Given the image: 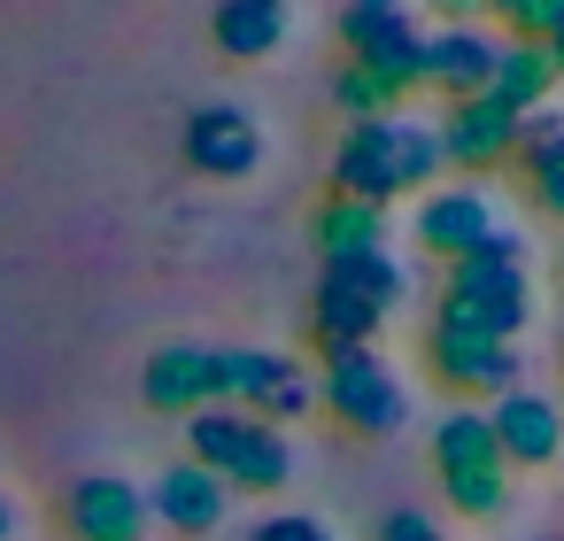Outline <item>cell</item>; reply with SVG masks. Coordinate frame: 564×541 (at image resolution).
<instances>
[{
  "mask_svg": "<svg viewBox=\"0 0 564 541\" xmlns=\"http://www.w3.org/2000/svg\"><path fill=\"white\" fill-rule=\"evenodd\" d=\"M225 402L286 433L294 418L317 410V379L294 356H279V348H225Z\"/></svg>",
  "mask_w": 564,
  "mask_h": 541,
  "instance_id": "ba28073f",
  "label": "cell"
},
{
  "mask_svg": "<svg viewBox=\"0 0 564 541\" xmlns=\"http://www.w3.org/2000/svg\"><path fill=\"white\" fill-rule=\"evenodd\" d=\"M518 171H525L533 209L564 225V109H541L518 125Z\"/></svg>",
  "mask_w": 564,
  "mask_h": 541,
  "instance_id": "ac0fdd59",
  "label": "cell"
},
{
  "mask_svg": "<svg viewBox=\"0 0 564 541\" xmlns=\"http://www.w3.org/2000/svg\"><path fill=\"white\" fill-rule=\"evenodd\" d=\"M487 433H495L510 472H541V464L564 456V402L533 394V387H510V394L487 402Z\"/></svg>",
  "mask_w": 564,
  "mask_h": 541,
  "instance_id": "7c38bea8",
  "label": "cell"
},
{
  "mask_svg": "<svg viewBox=\"0 0 564 541\" xmlns=\"http://www.w3.org/2000/svg\"><path fill=\"white\" fill-rule=\"evenodd\" d=\"M310 240H317L325 263H333V256H379V248H387V209L348 202V194H325L317 217H310Z\"/></svg>",
  "mask_w": 564,
  "mask_h": 541,
  "instance_id": "44dd1931",
  "label": "cell"
},
{
  "mask_svg": "<svg viewBox=\"0 0 564 541\" xmlns=\"http://www.w3.org/2000/svg\"><path fill=\"white\" fill-rule=\"evenodd\" d=\"M441 132L417 125V117H371V125H348L340 148H333V194L348 202H402V194H433L441 186Z\"/></svg>",
  "mask_w": 564,
  "mask_h": 541,
  "instance_id": "6da1fadb",
  "label": "cell"
},
{
  "mask_svg": "<svg viewBox=\"0 0 564 541\" xmlns=\"http://www.w3.org/2000/svg\"><path fill=\"white\" fill-rule=\"evenodd\" d=\"M495 225H502V217H495V194H487L479 178H441V186L417 202V217H410L417 248H425V256H441V263L471 256Z\"/></svg>",
  "mask_w": 564,
  "mask_h": 541,
  "instance_id": "8fae6325",
  "label": "cell"
},
{
  "mask_svg": "<svg viewBox=\"0 0 564 541\" xmlns=\"http://www.w3.org/2000/svg\"><path fill=\"white\" fill-rule=\"evenodd\" d=\"M495 55H502V40L487 24H441L417 47V86H433L441 101H471V94H487Z\"/></svg>",
  "mask_w": 564,
  "mask_h": 541,
  "instance_id": "5bb4252c",
  "label": "cell"
},
{
  "mask_svg": "<svg viewBox=\"0 0 564 541\" xmlns=\"http://www.w3.org/2000/svg\"><path fill=\"white\" fill-rule=\"evenodd\" d=\"M402 294H410V271L379 248V256H333L325 271H317V294H310V340L325 348V356H340V348H371L379 333H387V317L402 310Z\"/></svg>",
  "mask_w": 564,
  "mask_h": 541,
  "instance_id": "7a4b0ae2",
  "label": "cell"
},
{
  "mask_svg": "<svg viewBox=\"0 0 564 541\" xmlns=\"http://www.w3.org/2000/svg\"><path fill=\"white\" fill-rule=\"evenodd\" d=\"M549 55H556V71H564V32H556V40H549Z\"/></svg>",
  "mask_w": 564,
  "mask_h": 541,
  "instance_id": "4316f807",
  "label": "cell"
},
{
  "mask_svg": "<svg viewBox=\"0 0 564 541\" xmlns=\"http://www.w3.org/2000/svg\"><path fill=\"white\" fill-rule=\"evenodd\" d=\"M487 17L510 40H556L564 32V0H487Z\"/></svg>",
  "mask_w": 564,
  "mask_h": 541,
  "instance_id": "603a6c76",
  "label": "cell"
},
{
  "mask_svg": "<svg viewBox=\"0 0 564 541\" xmlns=\"http://www.w3.org/2000/svg\"><path fill=\"white\" fill-rule=\"evenodd\" d=\"M402 101H410V86H394V78L364 71V63H340V71H333V109H340L348 125H371V117H402Z\"/></svg>",
  "mask_w": 564,
  "mask_h": 541,
  "instance_id": "7402d4cb",
  "label": "cell"
},
{
  "mask_svg": "<svg viewBox=\"0 0 564 541\" xmlns=\"http://www.w3.org/2000/svg\"><path fill=\"white\" fill-rule=\"evenodd\" d=\"M317 402L333 410V425H348V433H364V441H387V433H402V418H410V387H402V371H394L379 348H340V356H325Z\"/></svg>",
  "mask_w": 564,
  "mask_h": 541,
  "instance_id": "8992f818",
  "label": "cell"
},
{
  "mask_svg": "<svg viewBox=\"0 0 564 541\" xmlns=\"http://www.w3.org/2000/svg\"><path fill=\"white\" fill-rule=\"evenodd\" d=\"M248 541H340V533H333L317 510H271V518H263Z\"/></svg>",
  "mask_w": 564,
  "mask_h": 541,
  "instance_id": "cb8c5ba5",
  "label": "cell"
},
{
  "mask_svg": "<svg viewBox=\"0 0 564 541\" xmlns=\"http://www.w3.org/2000/svg\"><path fill=\"white\" fill-rule=\"evenodd\" d=\"M425 371L448 387V394H510L525 387V348L518 340H479V333H448V325H425Z\"/></svg>",
  "mask_w": 564,
  "mask_h": 541,
  "instance_id": "9c48e42d",
  "label": "cell"
},
{
  "mask_svg": "<svg viewBox=\"0 0 564 541\" xmlns=\"http://www.w3.org/2000/svg\"><path fill=\"white\" fill-rule=\"evenodd\" d=\"M186 448H194L202 472L225 479V495H232V487H240V495H279V487L294 479V448H286V433L263 425V418H248V410H232V402L186 418Z\"/></svg>",
  "mask_w": 564,
  "mask_h": 541,
  "instance_id": "3957f363",
  "label": "cell"
},
{
  "mask_svg": "<svg viewBox=\"0 0 564 541\" xmlns=\"http://www.w3.org/2000/svg\"><path fill=\"white\" fill-rule=\"evenodd\" d=\"M433 132H441V163H448L456 178H487V171L518 163V117H510L502 101H487V94L448 101V117H441Z\"/></svg>",
  "mask_w": 564,
  "mask_h": 541,
  "instance_id": "30bf717a",
  "label": "cell"
},
{
  "mask_svg": "<svg viewBox=\"0 0 564 541\" xmlns=\"http://www.w3.org/2000/svg\"><path fill=\"white\" fill-rule=\"evenodd\" d=\"M63 518H70V533H78V541H140L155 510H148V495H140L132 479L94 472V479H78V487H70Z\"/></svg>",
  "mask_w": 564,
  "mask_h": 541,
  "instance_id": "2e32d148",
  "label": "cell"
},
{
  "mask_svg": "<svg viewBox=\"0 0 564 541\" xmlns=\"http://www.w3.org/2000/svg\"><path fill=\"white\" fill-rule=\"evenodd\" d=\"M0 541H9V502H0Z\"/></svg>",
  "mask_w": 564,
  "mask_h": 541,
  "instance_id": "83f0119b",
  "label": "cell"
},
{
  "mask_svg": "<svg viewBox=\"0 0 564 541\" xmlns=\"http://www.w3.org/2000/svg\"><path fill=\"white\" fill-rule=\"evenodd\" d=\"M333 32H340L348 63H364V71H379V78H394V86L417 94V47H425V32L410 17V0H340Z\"/></svg>",
  "mask_w": 564,
  "mask_h": 541,
  "instance_id": "52a82bcc",
  "label": "cell"
},
{
  "mask_svg": "<svg viewBox=\"0 0 564 541\" xmlns=\"http://www.w3.org/2000/svg\"><path fill=\"white\" fill-rule=\"evenodd\" d=\"M556 86H564V71H556L549 40H502V55H495V78H487V101H502V109L525 125V117L556 109Z\"/></svg>",
  "mask_w": 564,
  "mask_h": 541,
  "instance_id": "e0dca14e",
  "label": "cell"
},
{
  "mask_svg": "<svg viewBox=\"0 0 564 541\" xmlns=\"http://www.w3.org/2000/svg\"><path fill=\"white\" fill-rule=\"evenodd\" d=\"M186 163L202 178H248L263 163V125L232 101H209V109L186 117Z\"/></svg>",
  "mask_w": 564,
  "mask_h": 541,
  "instance_id": "9a60e30c",
  "label": "cell"
},
{
  "mask_svg": "<svg viewBox=\"0 0 564 541\" xmlns=\"http://www.w3.org/2000/svg\"><path fill=\"white\" fill-rule=\"evenodd\" d=\"M379 541H448V533H441L425 510H387V518H379Z\"/></svg>",
  "mask_w": 564,
  "mask_h": 541,
  "instance_id": "d4e9b609",
  "label": "cell"
},
{
  "mask_svg": "<svg viewBox=\"0 0 564 541\" xmlns=\"http://www.w3.org/2000/svg\"><path fill=\"white\" fill-rule=\"evenodd\" d=\"M433 479L464 518H502L510 510V464H502V448L487 433V410L456 402L433 425Z\"/></svg>",
  "mask_w": 564,
  "mask_h": 541,
  "instance_id": "5b68a950",
  "label": "cell"
},
{
  "mask_svg": "<svg viewBox=\"0 0 564 541\" xmlns=\"http://www.w3.org/2000/svg\"><path fill=\"white\" fill-rule=\"evenodd\" d=\"M140 394H148V410H171V418L217 410L225 402V348H194V340L155 348L148 371H140Z\"/></svg>",
  "mask_w": 564,
  "mask_h": 541,
  "instance_id": "4fadbf2b",
  "label": "cell"
},
{
  "mask_svg": "<svg viewBox=\"0 0 564 541\" xmlns=\"http://www.w3.org/2000/svg\"><path fill=\"white\" fill-rule=\"evenodd\" d=\"M148 510H155L163 526H178V533H209V526L225 518V479L186 456V464H171V472L155 479V502H148Z\"/></svg>",
  "mask_w": 564,
  "mask_h": 541,
  "instance_id": "d6986e66",
  "label": "cell"
},
{
  "mask_svg": "<svg viewBox=\"0 0 564 541\" xmlns=\"http://www.w3.org/2000/svg\"><path fill=\"white\" fill-rule=\"evenodd\" d=\"M433 325L479 333V340H525V325H533V271H518V263H479V256L448 263L441 302H433Z\"/></svg>",
  "mask_w": 564,
  "mask_h": 541,
  "instance_id": "277c9868",
  "label": "cell"
},
{
  "mask_svg": "<svg viewBox=\"0 0 564 541\" xmlns=\"http://www.w3.org/2000/svg\"><path fill=\"white\" fill-rule=\"evenodd\" d=\"M209 40H217L232 63H263V55H279V40H286V0H217Z\"/></svg>",
  "mask_w": 564,
  "mask_h": 541,
  "instance_id": "ffe728a7",
  "label": "cell"
},
{
  "mask_svg": "<svg viewBox=\"0 0 564 541\" xmlns=\"http://www.w3.org/2000/svg\"><path fill=\"white\" fill-rule=\"evenodd\" d=\"M433 17H448V24H479L487 17V0H425Z\"/></svg>",
  "mask_w": 564,
  "mask_h": 541,
  "instance_id": "484cf974",
  "label": "cell"
}]
</instances>
